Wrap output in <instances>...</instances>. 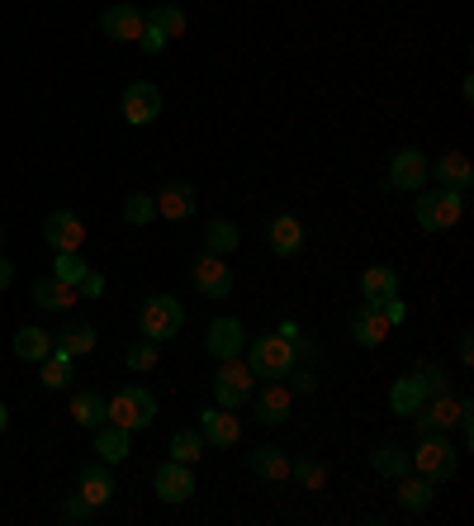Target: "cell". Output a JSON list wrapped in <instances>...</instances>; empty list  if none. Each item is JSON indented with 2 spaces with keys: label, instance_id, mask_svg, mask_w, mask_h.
<instances>
[{
  "label": "cell",
  "instance_id": "obj_8",
  "mask_svg": "<svg viewBox=\"0 0 474 526\" xmlns=\"http://www.w3.org/2000/svg\"><path fill=\"white\" fill-rule=\"evenodd\" d=\"M427 176H432V166H427V157H422L418 147L394 152V162H389V185H394V190H422Z\"/></svg>",
  "mask_w": 474,
  "mask_h": 526
},
{
  "label": "cell",
  "instance_id": "obj_28",
  "mask_svg": "<svg viewBox=\"0 0 474 526\" xmlns=\"http://www.w3.org/2000/svg\"><path fill=\"white\" fill-rule=\"evenodd\" d=\"M422 399H427V394H422V384L413 380V375L394 380V389H389V408H394L399 418H413V413L422 408Z\"/></svg>",
  "mask_w": 474,
  "mask_h": 526
},
{
  "label": "cell",
  "instance_id": "obj_41",
  "mask_svg": "<svg viewBox=\"0 0 474 526\" xmlns=\"http://www.w3.org/2000/svg\"><path fill=\"white\" fill-rule=\"evenodd\" d=\"M91 503H86V498H81V493H72V498H67V503H62V517H67V522H91Z\"/></svg>",
  "mask_w": 474,
  "mask_h": 526
},
{
  "label": "cell",
  "instance_id": "obj_45",
  "mask_svg": "<svg viewBox=\"0 0 474 526\" xmlns=\"http://www.w3.org/2000/svg\"><path fill=\"white\" fill-rule=\"evenodd\" d=\"M456 351H460V361H465V365L474 361V337H470V332H460V342H456Z\"/></svg>",
  "mask_w": 474,
  "mask_h": 526
},
{
  "label": "cell",
  "instance_id": "obj_32",
  "mask_svg": "<svg viewBox=\"0 0 474 526\" xmlns=\"http://www.w3.org/2000/svg\"><path fill=\"white\" fill-rule=\"evenodd\" d=\"M72 418L81 422V427H100V422H105V399H100L95 389H81L72 399Z\"/></svg>",
  "mask_w": 474,
  "mask_h": 526
},
{
  "label": "cell",
  "instance_id": "obj_1",
  "mask_svg": "<svg viewBox=\"0 0 474 526\" xmlns=\"http://www.w3.org/2000/svg\"><path fill=\"white\" fill-rule=\"evenodd\" d=\"M152 418H157V399L143 384H124L119 394L105 399V422L124 427V432H143V427H152Z\"/></svg>",
  "mask_w": 474,
  "mask_h": 526
},
{
  "label": "cell",
  "instance_id": "obj_42",
  "mask_svg": "<svg viewBox=\"0 0 474 526\" xmlns=\"http://www.w3.org/2000/svg\"><path fill=\"white\" fill-rule=\"evenodd\" d=\"M76 294H81V299H100V294H105V275L86 271L81 280H76Z\"/></svg>",
  "mask_w": 474,
  "mask_h": 526
},
{
  "label": "cell",
  "instance_id": "obj_22",
  "mask_svg": "<svg viewBox=\"0 0 474 526\" xmlns=\"http://www.w3.org/2000/svg\"><path fill=\"white\" fill-rule=\"evenodd\" d=\"M247 465H252L256 479H271V484H285V479H290V455L280 451V446H256Z\"/></svg>",
  "mask_w": 474,
  "mask_h": 526
},
{
  "label": "cell",
  "instance_id": "obj_24",
  "mask_svg": "<svg viewBox=\"0 0 474 526\" xmlns=\"http://www.w3.org/2000/svg\"><path fill=\"white\" fill-rule=\"evenodd\" d=\"M95 455H100L105 465H119V460H128V432H124V427L100 422V427H95Z\"/></svg>",
  "mask_w": 474,
  "mask_h": 526
},
{
  "label": "cell",
  "instance_id": "obj_15",
  "mask_svg": "<svg viewBox=\"0 0 474 526\" xmlns=\"http://www.w3.org/2000/svg\"><path fill=\"white\" fill-rule=\"evenodd\" d=\"M294 413V394L285 389L280 380H271L261 394H256V422H266V427H280V422Z\"/></svg>",
  "mask_w": 474,
  "mask_h": 526
},
{
  "label": "cell",
  "instance_id": "obj_34",
  "mask_svg": "<svg viewBox=\"0 0 474 526\" xmlns=\"http://www.w3.org/2000/svg\"><path fill=\"white\" fill-rule=\"evenodd\" d=\"M200 451H204V436L195 432V427H181V432L171 436V455H176L181 465H195V460H200Z\"/></svg>",
  "mask_w": 474,
  "mask_h": 526
},
{
  "label": "cell",
  "instance_id": "obj_35",
  "mask_svg": "<svg viewBox=\"0 0 474 526\" xmlns=\"http://www.w3.org/2000/svg\"><path fill=\"white\" fill-rule=\"evenodd\" d=\"M375 470H380L384 479H403V474H408V451H403V446H380V451H375Z\"/></svg>",
  "mask_w": 474,
  "mask_h": 526
},
{
  "label": "cell",
  "instance_id": "obj_5",
  "mask_svg": "<svg viewBox=\"0 0 474 526\" xmlns=\"http://www.w3.org/2000/svg\"><path fill=\"white\" fill-rule=\"evenodd\" d=\"M138 323H143V337H152V342H171V337L185 327L181 299H171V294H152V299L143 304V313H138Z\"/></svg>",
  "mask_w": 474,
  "mask_h": 526
},
{
  "label": "cell",
  "instance_id": "obj_21",
  "mask_svg": "<svg viewBox=\"0 0 474 526\" xmlns=\"http://www.w3.org/2000/svg\"><path fill=\"white\" fill-rule=\"evenodd\" d=\"M152 204H157V214H162V218H171V223H181V218H190V214H195V190H190L185 181H171V185H166V190H162V195H157Z\"/></svg>",
  "mask_w": 474,
  "mask_h": 526
},
{
  "label": "cell",
  "instance_id": "obj_26",
  "mask_svg": "<svg viewBox=\"0 0 474 526\" xmlns=\"http://www.w3.org/2000/svg\"><path fill=\"white\" fill-rule=\"evenodd\" d=\"M53 346H57V351H67L72 361H76V356H91V351H95V327L91 323H67L53 337Z\"/></svg>",
  "mask_w": 474,
  "mask_h": 526
},
{
  "label": "cell",
  "instance_id": "obj_30",
  "mask_svg": "<svg viewBox=\"0 0 474 526\" xmlns=\"http://www.w3.org/2000/svg\"><path fill=\"white\" fill-rule=\"evenodd\" d=\"M48 351H53V337H48L43 327H19V332H15V356H19V361H34L38 365Z\"/></svg>",
  "mask_w": 474,
  "mask_h": 526
},
{
  "label": "cell",
  "instance_id": "obj_37",
  "mask_svg": "<svg viewBox=\"0 0 474 526\" xmlns=\"http://www.w3.org/2000/svg\"><path fill=\"white\" fill-rule=\"evenodd\" d=\"M124 218L133 223V228H147V223L157 218V204L147 200V195H128V200H124Z\"/></svg>",
  "mask_w": 474,
  "mask_h": 526
},
{
  "label": "cell",
  "instance_id": "obj_48",
  "mask_svg": "<svg viewBox=\"0 0 474 526\" xmlns=\"http://www.w3.org/2000/svg\"><path fill=\"white\" fill-rule=\"evenodd\" d=\"M0 237H5V228H0Z\"/></svg>",
  "mask_w": 474,
  "mask_h": 526
},
{
  "label": "cell",
  "instance_id": "obj_9",
  "mask_svg": "<svg viewBox=\"0 0 474 526\" xmlns=\"http://www.w3.org/2000/svg\"><path fill=\"white\" fill-rule=\"evenodd\" d=\"M152 489H157L162 503H185V498L195 493V470L181 465V460H166L162 470L152 474Z\"/></svg>",
  "mask_w": 474,
  "mask_h": 526
},
{
  "label": "cell",
  "instance_id": "obj_38",
  "mask_svg": "<svg viewBox=\"0 0 474 526\" xmlns=\"http://www.w3.org/2000/svg\"><path fill=\"white\" fill-rule=\"evenodd\" d=\"M157 356H162V351H157V342H152V337H143V342L128 346V370H152V365H157Z\"/></svg>",
  "mask_w": 474,
  "mask_h": 526
},
{
  "label": "cell",
  "instance_id": "obj_25",
  "mask_svg": "<svg viewBox=\"0 0 474 526\" xmlns=\"http://www.w3.org/2000/svg\"><path fill=\"white\" fill-rule=\"evenodd\" d=\"M361 294H365V304H380L389 294H399V271L394 266H370L361 275Z\"/></svg>",
  "mask_w": 474,
  "mask_h": 526
},
{
  "label": "cell",
  "instance_id": "obj_10",
  "mask_svg": "<svg viewBox=\"0 0 474 526\" xmlns=\"http://www.w3.org/2000/svg\"><path fill=\"white\" fill-rule=\"evenodd\" d=\"M195 290H200L204 299H228V294H233V271L223 266V256L204 252L200 261H195Z\"/></svg>",
  "mask_w": 474,
  "mask_h": 526
},
{
  "label": "cell",
  "instance_id": "obj_46",
  "mask_svg": "<svg viewBox=\"0 0 474 526\" xmlns=\"http://www.w3.org/2000/svg\"><path fill=\"white\" fill-rule=\"evenodd\" d=\"M10 285H15V266L0 256V290H10Z\"/></svg>",
  "mask_w": 474,
  "mask_h": 526
},
{
  "label": "cell",
  "instance_id": "obj_39",
  "mask_svg": "<svg viewBox=\"0 0 474 526\" xmlns=\"http://www.w3.org/2000/svg\"><path fill=\"white\" fill-rule=\"evenodd\" d=\"M290 474L304 484V489H323V479H328L318 460H290Z\"/></svg>",
  "mask_w": 474,
  "mask_h": 526
},
{
  "label": "cell",
  "instance_id": "obj_14",
  "mask_svg": "<svg viewBox=\"0 0 474 526\" xmlns=\"http://www.w3.org/2000/svg\"><path fill=\"white\" fill-rule=\"evenodd\" d=\"M162 114V91L152 81H133L124 91V119L128 124H152Z\"/></svg>",
  "mask_w": 474,
  "mask_h": 526
},
{
  "label": "cell",
  "instance_id": "obj_7",
  "mask_svg": "<svg viewBox=\"0 0 474 526\" xmlns=\"http://www.w3.org/2000/svg\"><path fill=\"white\" fill-rule=\"evenodd\" d=\"M204 351H209L214 361H233V356H242V351H247V332H242V323H237V318H214L209 332H204Z\"/></svg>",
  "mask_w": 474,
  "mask_h": 526
},
{
  "label": "cell",
  "instance_id": "obj_33",
  "mask_svg": "<svg viewBox=\"0 0 474 526\" xmlns=\"http://www.w3.org/2000/svg\"><path fill=\"white\" fill-rule=\"evenodd\" d=\"M147 24L166 38H181L185 34V10H176V5H157V10H147Z\"/></svg>",
  "mask_w": 474,
  "mask_h": 526
},
{
  "label": "cell",
  "instance_id": "obj_2",
  "mask_svg": "<svg viewBox=\"0 0 474 526\" xmlns=\"http://www.w3.org/2000/svg\"><path fill=\"white\" fill-rule=\"evenodd\" d=\"M247 365H252V375H261V380H285L294 370V342L280 337V332H266V337L247 342Z\"/></svg>",
  "mask_w": 474,
  "mask_h": 526
},
{
  "label": "cell",
  "instance_id": "obj_20",
  "mask_svg": "<svg viewBox=\"0 0 474 526\" xmlns=\"http://www.w3.org/2000/svg\"><path fill=\"white\" fill-rule=\"evenodd\" d=\"M351 337L361 346H380L389 337V318H384L375 304H361V309L351 313Z\"/></svg>",
  "mask_w": 474,
  "mask_h": 526
},
{
  "label": "cell",
  "instance_id": "obj_12",
  "mask_svg": "<svg viewBox=\"0 0 474 526\" xmlns=\"http://www.w3.org/2000/svg\"><path fill=\"white\" fill-rule=\"evenodd\" d=\"M43 237H48V247H53V252H81L86 228H81V218H76V214L57 209V214L43 218Z\"/></svg>",
  "mask_w": 474,
  "mask_h": 526
},
{
  "label": "cell",
  "instance_id": "obj_13",
  "mask_svg": "<svg viewBox=\"0 0 474 526\" xmlns=\"http://www.w3.org/2000/svg\"><path fill=\"white\" fill-rule=\"evenodd\" d=\"M200 436H204V446H219V451H228V446H237V436H242V427H237L233 418V408H204L200 413Z\"/></svg>",
  "mask_w": 474,
  "mask_h": 526
},
{
  "label": "cell",
  "instance_id": "obj_16",
  "mask_svg": "<svg viewBox=\"0 0 474 526\" xmlns=\"http://www.w3.org/2000/svg\"><path fill=\"white\" fill-rule=\"evenodd\" d=\"M413 418H418V432H446V427H456V418H460V399H451V394L422 399V408Z\"/></svg>",
  "mask_w": 474,
  "mask_h": 526
},
{
  "label": "cell",
  "instance_id": "obj_6",
  "mask_svg": "<svg viewBox=\"0 0 474 526\" xmlns=\"http://www.w3.org/2000/svg\"><path fill=\"white\" fill-rule=\"evenodd\" d=\"M252 365L247 361H219V375H214V399H219V408H242V403L252 399Z\"/></svg>",
  "mask_w": 474,
  "mask_h": 526
},
{
  "label": "cell",
  "instance_id": "obj_27",
  "mask_svg": "<svg viewBox=\"0 0 474 526\" xmlns=\"http://www.w3.org/2000/svg\"><path fill=\"white\" fill-rule=\"evenodd\" d=\"M432 498H437V484H432V479H408V474H403V484H399V508L403 512H427L432 508Z\"/></svg>",
  "mask_w": 474,
  "mask_h": 526
},
{
  "label": "cell",
  "instance_id": "obj_43",
  "mask_svg": "<svg viewBox=\"0 0 474 526\" xmlns=\"http://www.w3.org/2000/svg\"><path fill=\"white\" fill-rule=\"evenodd\" d=\"M375 309H380L384 318H389V327H394V323H403V318H408V309H403V299H399V294H389V299H380Z\"/></svg>",
  "mask_w": 474,
  "mask_h": 526
},
{
  "label": "cell",
  "instance_id": "obj_29",
  "mask_svg": "<svg viewBox=\"0 0 474 526\" xmlns=\"http://www.w3.org/2000/svg\"><path fill=\"white\" fill-rule=\"evenodd\" d=\"M237 242H242V233H237V223H228V218H214L209 228H204V252L214 256H233Z\"/></svg>",
  "mask_w": 474,
  "mask_h": 526
},
{
  "label": "cell",
  "instance_id": "obj_17",
  "mask_svg": "<svg viewBox=\"0 0 474 526\" xmlns=\"http://www.w3.org/2000/svg\"><path fill=\"white\" fill-rule=\"evenodd\" d=\"M76 493L91 503V508H105L114 498V474H110V465L100 460V465H86L81 470V479H76Z\"/></svg>",
  "mask_w": 474,
  "mask_h": 526
},
{
  "label": "cell",
  "instance_id": "obj_36",
  "mask_svg": "<svg viewBox=\"0 0 474 526\" xmlns=\"http://www.w3.org/2000/svg\"><path fill=\"white\" fill-rule=\"evenodd\" d=\"M91 271L86 261H81V252H57V261H53V275L57 280H67V285H76L81 275Z\"/></svg>",
  "mask_w": 474,
  "mask_h": 526
},
{
  "label": "cell",
  "instance_id": "obj_3",
  "mask_svg": "<svg viewBox=\"0 0 474 526\" xmlns=\"http://www.w3.org/2000/svg\"><path fill=\"white\" fill-rule=\"evenodd\" d=\"M413 214H418L422 233H446V228H456L460 214H465V195H460V190H422Z\"/></svg>",
  "mask_w": 474,
  "mask_h": 526
},
{
  "label": "cell",
  "instance_id": "obj_4",
  "mask_svg": "<svg viewBox=\"0 0 474 526\" xmlns=\"http://www.w3.org/2000/svg\"><path fill=\"white\" fill-rule=\"evenodd\" d=\"M408 465L422 474V479H432V484H446L451 474H456V446L446 441L441 432H422L418 451L408 455Z\"/></svg>",
  "mask_w": 474,
  "mask_h": 526
},
{
  "label": "cell",
  "instance_id": "obj_47",
  "mask_svg": "<svg viewBox=\"0 0 474 526\" xmlns=\"http://www.w3.org/2000/svg\"><path fill=\"white\" fill-rule=\"evenodd\" d=\"M5 427H10V408L0 403V432H5Z\"/></svg>",
  "mask_w": 474,
  "mask_h": 526
},
{
  "label": "cell",
  "instance_id": "obj_11",
  "mask_svg": "<svg viewBox=\"0 0 474 526\" xmlns=\"http://www.w3.org/2000/svg\"><path fill=\"white\" fill-rule=\"evenodd\" d=\"M100 29H105V38H114V43H138L147 29V15L133 10V5H110V10L100 15Z\"/></svg>",
  "mask_w": 474,
  "mask_h": 526
},
{
  "label": "cell",
  "instance_id": "obj_31",
  "mask_svg": "<svg viewBox=\"0 0 474 526\" xmlns=\"http://www.w3.org/2000/svg\"><path fill=\"white\" fill-rule=\"evenodd\" d=\"M43 375H38V380L48 384V389H67V380H72V356H67V351H48V356H43Z\"/></svg>",
  "mask_w": 474,
  "mask_h": 526
},
{
  "label": "cell",
  "instance_id": "obj_19",
  "mask_svg": "<svg viewBox=\"0 0 474 526\" xmlns=\"http://www.w3.org/2000/svg\"><path fill=\"white\" fill-rule=\"evenodd\" d=\"M266 242H271L275 256H294L299 247H304V223H299L294 214L271 218V228H266Z\"/></svg>",
  "mask_w": 474,
  "mask_h": 526
},
{
  "label": "cell",
  "instance_id": "obj_40",
  "mask_svg": "<svg viewBox=\"0 0 474 526\" xmlns=\"http://www.w3.org/2000/svg\"><path fill=\"white\" fill-rule=\"evenodd\" d=\"M413 380L422 384V394H427V399H437V394H451V384H446V375H441L437 365H422Z\"/></svg>",
  "mask_w": 474,
  "mask_h": 526
},
{
  "label": "cell",
  "instance_id": "obj_23",
  "mask_svg": "<svg viewBox=\"0 0 474 526\" xmlns=\"http://www.w3.org/2000/svg\"><path fill=\"white\" fill-rule=\"evenodd\" d=\"M76 299V285H67V280H57V275H48V280H38L34 285V304L38 309H48V313H57V309H72Z\"/></svg>",
  "mask_w": 474,
  "mask_h": 526
},
{
  "label": "cell",
  "instance_id": "obj_44",
  "mask_svg": "<svg viewBox=\"0 0 474 526\" xmlns=\"http://www.w3.org/2000/svg\"><path fill=\"white\" fill-rule=\"evenodd\" d=\"M138 43H143L147 53H166V43H171V38H166V34H157V29L147 24V29H143V38H138Z\"/></svg>",
  "mask_w": 474,
  "mask_h": 526
},
{
  "label": "cell",
  "instance_id": "obj_18",
  "mask_svg": "<svg viewBox=\"0 0 474 526\" xmlns=\"http://www.w3.org/2000/svg\"><path fill=\"white\" fill-rule=\"evenodd\" d=\"M432 171H437L441 190H460V195H465V190L474 185V166H470V157H465V152H441Z\"/></svg>",
  "mask_w": 474,
  "mask_h": 526
}]
</instances>
